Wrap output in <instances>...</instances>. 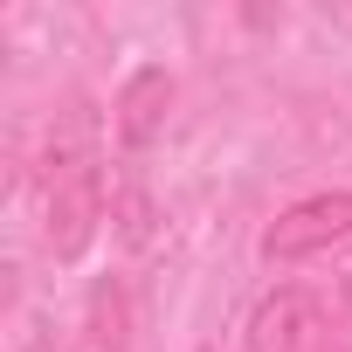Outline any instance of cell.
Listing matches in <instances>:
<instances>
[{
    "mask_svg": "<svg viewBox=\"0 0 352 352\" xmlns=\"http://www.w3.org/2000/svg\"><path fill=\"white\" fill-rule=\"evenodd\" d=\"M104 228V166H97V118L83 97H69L42 145V242L49 256L76 263Z\"/></svg>",
    "mask_w": 352,
    "mask_h": 352,
    "instance_id": "6da1fadb",
    "label": "cell"
},
{
    "mask_svg": "<svg viewBox=\"0 0 352 352\" xmlns=\"http://www.w3.org/2000/svg\"><path fill=\"white\" fill-rule=\"evenodd\" d=\"M166 111H173V76L166 69H138L124 90H118V138L131 152H145L159 131H166Z\"/></svg>",
    "mask_w": 352,
    "mask_h": 352,
    "instance_id": "277c9868",
    "label": "cell"
},
{
    "mask_svg": "<svg viewBox=\"0 0 352 352\" xmlns=\"http://www.w3.org/2000/svg\"><path fill=\"white\" fill-rule=\"evenodd\" d=\"M28 352H49V345H28Z\"/></svg>",
    "mask_w": 352,
    "mask_h": 352,
    "instance_id": "52a82bcc",
    "label": "cell"
},
{
    "mask_svg": "<svg viewBox=\"0 0 352 352\" xmlns=\"http://www.w3.org/2000/svg\"><path fill=\"white\" fill-rule=\"evenodd\" d=\"M318 331H324L318 297H311V290H276V297H263L256 318H249V352H311Z\"/></svg>",
    "mask_w": 352,
    "mask_h": 352,
    "instance_id": "3957f363",
    "label": "cell"
},
{
    "mask_svg": "<svg viewBox=\"0 0 352 352\" xmlns=\"http://www.w3.org/2000/svg\"><path fill=\"white\" fill-rule=\"evenodd\" d=\"M331 242H352V194H311L297 208H283L263 235V256L270 263H297V256H318Z\"/></svg>",
    "mask_w": 352,
    "mask_h": 352,
    "instance_id": "7a4b0ae2",
    "label": "cell"
},
{
    "mask_svg": "<svg viewBox=\"0 0 352 352\" xmlns=\"http://www.w3.org/2000/svg\"><path fill=\"white\" fill-rule=\"evenodd\" d=\"M131 345V297L118 276H104L90 290V352H124Z\"/></svg>",
    "mask_w": 352,
    "mask_h": 352,
    "instance_id": "5b68a950",
    "label": "cell"
},
{
    "mask_svg": "<svg viewBox=\"0 0 352 352\" xmlns=\"http://www.w3.org/2000/svg\"><path fill=\"white\" fill-rule=\"evenodd\" d=\"M152 235V208H145V194H124V242H145Z\"/></svg>",
    "mask_w": 352,
    "mask_h": 352,
    "instance_id": "8992f818",
    "label": "cell"
}]
</instances>
